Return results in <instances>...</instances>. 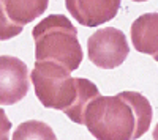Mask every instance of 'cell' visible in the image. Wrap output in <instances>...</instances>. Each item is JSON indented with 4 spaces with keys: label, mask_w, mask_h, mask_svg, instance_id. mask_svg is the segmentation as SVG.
Here are the masks:
<instances>
[{
    "label": "cell",
    "mask_w": 158,
    "mask_h": 140,
    "mask_svg": "<svg viewBox=\"0 0 158 140\" xmlns=\"http://www.w3.org/2000/svg\"><path fill=\"white\" fill-rule=\"evenodd\" d=\"M130 54L127 36L115 27L100 29L89 38L87 55L95 66L103 69H114L120 66Z\"/></svg>",
    "instance_id": "cell-4"
},
{
    "label": "cell",
    "mask_w": 158,
    "mask_h": 140,
    "mask_svg": "<svg viewBox=\"0 0 158 140\" xmlns=\"http://www.w3.org/2000/svg\"><path fill=\"white\" fill-rule=\"evenodd\" d=\"M131 43L138 52L149 54L156 60L158 55V14L146 13L131 25Z\"/></svg>",
    "instance_id": "cell-8"
},
{
    "label": "cell",
    "mask_w": 158,
    "mask_h": 140,
    "mask_svg": "<svg viewBox=\"0 0 158 140\" xmlns=\"http://www.w3.org/2000/svg\"><path fill=\"white\" fill-rule=\"evenodd\" d=\"M27 65L18 57L0 55V106H13L29 93Z\"/></svg>",
    "instance_id": "cell-6"
},
{
    "label": "cell",
    "mask_w": 158,
    "mask_h": 140,
    "mask_svg": "<svg viewBox=\"0 0 158 140\" xmlns=\"http://www.w3.org/2000/svg\"><path fill=\"white\" fill-rule=\"evenodd\" d=\"M46 8L48 0H0V41L18 36Z\"/></svg>",
    "instance_id": "cell-5"
},
{
    "label": "cell",
    "mask_w": 158,
    "mask_h": 140,
    "mask_svg": "<svg viewBox=\"0 0 158 140\" xmlns=\"http://www.w3.org/2000/svg\"><path fill=\"white\" fill-rule=\"evenodd\" d=\"M32 36L36 61L57 63L70 72L79 68L84 54L77 40V30L68 18L49 14L33 27Z\"/></svg>",
    "instance_id": "cell-3"
},
{
    "label": "cell",
    "mask_w": 158,
    "mask_h": 140,
    "mask_svg": "<svg viewBox=\"0 0 158 140\" xmlns=\"http://www.w3.org/2000/svg\"><path fill=\"white\" fill-rule=\"evenodd\" d=\"M30 80L40 103L48 109L62 110L76 124H84L87 106L100 96L94 82L71 77L68 69L52 61H35Z\"/></svg>",
    "instance_id": "cell-2"
},
{
    "label": "cell",
    "mask_w": 158,
    "mask_h": 140,
    "mask_svg": "<svg viewBox=\"0 0 158 140\" xmlns=\"http://www.w3.org/2000/svg\"><path fill=\"white\" fill-rule=\"evenodd\" d=\"M152 123V106L138 91L98 96L87 106L84 124L98 140H136Z\"/></svg>",
    "instance_id": "cell-1"
},
{
    "label": "cell",
    "mask_w": 158,
    "mask_h": 140,
    "mask_svg": "<svg viewBox=\"0 0 158 140\" xmlns=\"http://www.w3.org/2000/svg\"><path fill=\"white\" fill-rule=\"evenodd\" d=\"M11 132V121L8 120L5 110L0 107V140H10Z\"/></svg>",
    "instance_id": "cell-10"
},
{
    "label": "cell",
    "mask_w": 158,
    "mask_h": 140,
    "mask_svg": "<svg viewBox=\"0 0 158 140\" xmlns=\"http://www.w3.org/2000/svg\"><path fill=\"white\" fill-rule=\"evenodd\" d=\"M11 140H57V135L44 121L29 120L15 129Z\"/></svg>",
    "instance_id": "cell-9"
},
{
    "label": "cell",
    "mask_w": 158,
    "mask_h": 140,
    "mask_svg": "<svg viewBox=\"0 0 158 140\" xmlns=\"http://www.w3.org/2000/svg\"><path fill=\"white\" fill-rule=\"evenodd\" d=\"M65 5L71 16L85 27H98L114 19L120 8L118 0H67Z\"/></svg>",
    "instance_id": "cell-7"
}]
</instances>
